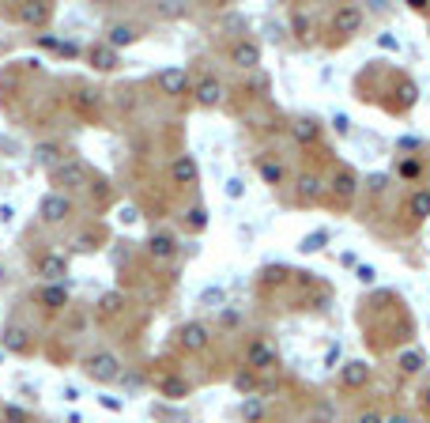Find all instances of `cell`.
I'll return each mask as SVG.
<instances>
[{
  "instance_id": "obj_27",
  "label": "cell",
  "mask_w": 430,
  "mask_h": 423,
  "mask_svg": "<svg viewBox=\"0 0 430 423\" xmlns=\"http://www.w3.org/2000/svg\"><path fill=\"white\" fill-rule=\"evenodd\" d=\"M140 38V30L132 27V23H114L106 30V46L109 49H125V46H132V42Z\"/></svg>"
},
{
  "instance_id": "obj_48",
  "label": "cell",
  "mask_w": 430,
  "mask_h": 423,
  "mask_svg": "<svg viewBox=\"0 0 430 423\" xmlns=\"http://www.w3.org/2000/svg\"><path fill=\"white\" fill-rule=\"evenodd\" d=\"M61 53H64V57H76V53H80V46H76V42H61Z\"/></svg>"
},
{
  "instance_id": "obj_16",
  "label": "cell",
  "mask_w": 430,
  "mask_h": 423,
  "mask_svg": "<svg viewBox=\"0 0 430 423\" xmlns=\"http://www.w3.org/2000/svg\"><path fill=\"white\" fill-rule=\"evenodd\" d=\"M253 167H257V174H261V181L264 186H272V189H283L287 186V167H283V159L280 155H272V151H261L257 159H253Z\"/></svg>"
},
{
  "instance_id": "obj_44",
  "label": "cell",
  "mask_w": 430,
  "mask_h": 423,
  "mask_svg": "<svg viewBox=\"0 0 430 423\" xmlns=\"http://www.w3.org/2000/svg\"><path fill=\"white\" fill-rule=\"evenodd\" d=\"M117 220H121V223H136V220H140V212L132 208V204H125V208L117 212Z\"/></svg>"
},
{
  "instance_id": "obj_1",
  "label": "cell",
  "mask_w": 430,
  "mask_h": 423,
  "mask_svg": "<svg viewBox=\"0 0 430 423\" xmlns=\"http://www.w3.org/2000/svg\"><path fill=\"white\" fill-rule=\"evenodd\" d=\"M359 329L374 355H393L400 348H412L415 340V318L407 302L396 291H374L359 302Z\"/></svg>"
},
{
  "instance_id": "obj_25",
  "label": "cell",
  "mask_w": 430,
  "mask_h": 423,
  "mask_svg": "<svg viewBox=\"0 0 430 423\" xmlns=\"http://www.w3.org/2000/svg\"><path fill=\"white\" fill-rule=\"evenodd\" d=\"M159 393L167 400H185L193 393V386H189V378H181V374H162L159 378Z\"/></svg>"
},
{
  "instance_id": "obj_40",
  "label": "cell",
  "mask_w": 430,
  "mask_h": 423,
  "mask_svg": "<svg viewBox=\"0 0 430 423\" xmlns=\"http://www.w3.org/2000/svg\"><path fill=\"white\" fill-rule=\"evenodd\" d=\"M219 325H223V329H238V325H241V314H238V310H219Z\"/></svg>"
},
{
  "instance_id": "obj_20",
  "label": "cell",
  "mask_w": 430,
  "mask_h": 423,
  "mask_svg": "<svg viewBox=\"0 0 430 423\" xmlns=\"http://www.w3.org/2000/svg\"><path fill=\"white\" fill-rule=\"evenodd\" d=\"M148 254L155 257V261H174V254H178V234L167 231V227L151 231L148 234Z\"/></svg>"
},
{
  "instance_id": "obj_15",
  "label": "cell",
  "mask_w": 430,
  "mask_h": 423,
  "mask_svg": "<svg viewBox=\"0 0 430 423\" xmlns=\"http://www.w3.org/2000/svg\"><path fill=\"white\" fill-rule=\"evenodd\" d=\"M208 344H212V329H208L204 321H185L178 329V348L181 352L201 355V352H208Z\"/></svg>"
},
{
  "instance_id": "obj_18",
  "label": "cell",
  "mask_w": 430,
  "mask_h": 423,
  "mask_svg": "<svg viewBox=\"0 0 430 423\" xmlns=\"http://www.w3.org/2000/svg\"><path fill=\"white\" fill-rule=\"evenodd\" d=\"M35 302L46 314H61L64 306H68V287L64 284H38L35 287Z\"/></svg>"
},
{
  "instance_id": "obj_33",
  "label": "cell",
  "mask_w": 430,
  "mask_h": 423,
  "mask_svg": "<svg viewBox=\"0 0 430 423\" xmlns=\"http://www.w3.org/2000/svg\"><path fill=\"white\" fill-rule=\"evenodd\" d=\"M264 416H268V400H264L261 393L246 397V405H241V419L246 423H264Z\"/></svg>"
},
{
  "instance_id": "obj_10",
  "label": "cell",
  "mask_w": 430,
  "mask_h": 423,
  "mask_svg": "<svg viewBox=\"0 0 430 423\" xmlns=\"http://www.w3.org/2000/svg\"><path fill=\"white\" fill-rule=\"evenodd\" d=\"M287 133H291V140H294L302 151H313V148H321V140H325V125L317 121V117L302 114V117H291Z\"/></svg>"
},
{
  "instance_id": "obj_39",
  "label": "cell",
  "mask_w": 430,
  "mask_h": 423,
  "mask_svg": "<svg viewBox=\"0 0 430 423\" xmlns=\"http://www.w3.org/2000/svg\"><path fill=\"white\" fill-rule=\"evenodd\" d=\"M72 246L80 249V254H91V249L102 246V238H98L95 231H83V234H76V242H72Z\"/></svg>"
},
{
  "instance_id": "obj_17",
  "label": "cell",
  "mask_w": 430,
  "mask_h": 423,
  "mask_svg": "<svg viewBox=\"0 0 430 423\" xmlns=\"http://www.w3.org/2000/svg\"><path fill=\"white\" fill-rule=\"evenodd\" d=\"M170 181L178 189H193L196 181H201V167H196V159L193 155H174V162H170Z\"/></svg>"
},
{
  "instance_id": "obj_11",
  "label": "cell",
  "mask_w": 430,
  "mask_h": 423,
  "mask_svg": "<svg viewBox=\"0 0 430 423\" xmlns=\"http://www.w3.org/2000/svg\"><path fill=\"white\" fill-rule=\"evenodd\" d=\"M189 91H193V102L201 106V110H215V106H223V99H227V88L215 72H204Z\"/></svg>"
},
{
  "instance_id": "obj_30",
  "label": "cell",
  "mask_w": 430,
  "mask_h": 423,
  "mask_svg": "<svg viewBox=\"0 0 430 423\" xmlns=\"http://www.w3.org/2000/svg\"><path fill=\"white\" fill-rule=\"evenodd\" d=\"M4 348L16 352V355L30 352V333L23 329V325H12V321H8V329H4Z\"/></svg>"
},
{
  "instance_id": "obj_47",
  "label": "cell",
  "mask_w": 430,
  "mask_h": 423,
  "mask_svg": "<svg viewBox=\"0 0 430 423\" xmlns=\"http://www.w3.org/2000/svg\"><path fill=\"white\" fill-rule=\"evenodd\" d=\"M38 46H46V49H61V42L53 38V35H42V38H38Z\"/></svg>"
},
{
  "instance_id": "obj_2",
  "label": "cell",
  "mask_w": 430,
  "mask_h": 423,
  "mask_svg": "<svg viewBox=\"0 0 430 423\" xmlns=\"http://www.w3.org/2000/svg\"><path fill=\"white\" fill-rule=\"evenodd\" d=\"M355 95L362 102L381 106V110L404 117V114H412V106L419 102V83L389 61H370L366 68L355 76Z\"/></svg>"
},
{
  "instance_id": "obj_37",
  "label": "cell",
  "mask_w": 430,
  "mask_h": 423,
  "mask_svg": "<svg viewBox=\"0 0 430 423\" xmlns=\"http://www.w3.org/2000/svg\"><path fill=\"white\" fill-rule=\"evenodd\" d=\"M306 423H336V408L328 405V400H317L313 412H310V419Z\"/></svg>"
},
{
  "instance_id": "obj_7",
  "label": "cell",
  "mask_w": 430,
  "mask_h": 423,
  "mask_svg": "<svg viewBox=\"0 0 430 423\" xmlns=\"http://www.w3.org/2000/svg\"><path fill=\"white\" fill-rule=\"evenodd\" d=\"M400 231L404 234H415L419 227H423L430 220V186H415V189H407L404 193V201H400Z\"/></svg>"
},
{
  "instance_id": "obj_43",
  "label": "cell",
  "mask_w": 430,
  "mask_h": 423,
  "mask_svg": "<svg viewBox=\"0 0 430 423\" xmlns=\"http://www.w3.org/2000/svg\"><path fill=\"white\" fill-rule=\"evenodd\" d=\"M4 419H8V423H30L27 412H23V408H12V405L4 408Z\"/></svg>"
},
{
  "instance_id": "obj_34",
  "label": "cell",
  "mask_w": 430,
  "mask_h": 423,
  "mask_svg": "<svg viewBox=\"0 0 430 423\" xmlns=\"http://www.w3.org/2000/svg\"><path fill=\"white\" fill-rule=\"evenodd\" d=\"M35 162H38V167L57 170L61 167V144H38L35 148Z\"/></svg>"
},
{
  "instance_id": "obj_49",
  "label": "cell",
  "mask_w": 430,
  "mask_h": 423,
  "mask_svg": "<svg viewBox=\"0 0 430 423\" xmlns=\"http://www.w3.org/2000/svg\"><path fill=\"white\" fill-rule=\"evenodd\" d=\"M98 400H102L109 412H121V400H117V397H98Z\"/></svg>"
},
{
  "instance_id": "obj_41",
  "label": "cell",
  "mask_w": 430,
  "mask_h": 423,
  "mask_svg": "<svg viewBox=\"0 0 430 423\" xmlns=\"http://www.w3.org/2000/svg\"><path fill=\"white\" fill-rule=\"evenodd\" d=\"M419 412H423V416L430 419V382H423V386H419Z\"/></svg>"
},
{
  "instance_id": "obj_3",
  "label": "cell",
  "mask_w": 430,
  "mask_h": 423,
  "mask_svg": "<svg viewBox=\"0 0 430 423\" xmlns=\"http://www.w3.org/2000/svg\"><path fill=\"white\" fill-rule=\"evenodd\" d=\"M359 170L355 167H347V162H333L328 167V174H325V204L333 212H351L355 208V201H359Z\"/></svg>"
},
{
  "instance_id": "obj_36",
  "label": "cell",
  "mask_w": 430,
  "mask_h": 423,
  "mask_svg": "<svg viewBox=\"0 0 430 423\" xmlns=\"http://www.w3.org/2000/svg\"><path fill=\"white\" fill-rule=\"evenodd\" d=\"M351 423H385V408H378V405H362L355 416H351Z\"/></svg>"
},
{
  "instance_id": "obj_35",
  "label": "cell",
  "mask_w": 430,
  "mask_h": 423,
  "mask_svg": "<svg viewBox=\"0 0 430 423\" xmlns=\"http://www.w3.org/2000/svg\"><path fill=\"white\" fill-rule=\"evenodd\" d=\"M257 378L261 374H253V371H246V367H241V371L234 374V389H238V393H246V397H257Z\"/></svg>"
},
{
  "instance_id": "obj_32",
  "label": "cell",
  "mask_w": 430,
  "mask_h": 423,
  "mask_svg": "<svg viewBox=\"0 0 430 423\" xmlns=\"http://www.w3.org/2000/svg\"><path fill=\"white\" fill-rule=\"evenodd\" d=\"M181 223H185V231H189V234H201L208 227V208H204V204H189L185 215H181Z\"/></svg>"
},
{
  "instance_id": "obj_6",
  "label": "cell",
  "mask_w": 430,
  "mask_h": 423,
  "mask_svg": "<svg viewBox=\"0 0 430 423\" xmlns=\"http://www.w3.org/2000/svg\"><path fill=\"white\" fill-rule=\"evenodd\" d=\"M294 204L299 208H317L325 204V170L306 162L302 170H294Z\"/></svg>"
},
{
  "instance_id": "obj_12",
  "label": "cell",
  "mask_w": 430,
  "mask_h": 423,
  "mask_svg": "<svg viewBox=\"0 0 430 423\" xmlns=\"http://www.w3.org/2000/svg\"><path fill=\"white\" fill-rule=\"evenodd\" d=\"M227 61L234 64V68H241V72H257L261 68V42L257 38H234L227 46Z\"/></svg>"
},
{
  "instance_id": "obj_45",
  "label": "cell",
  "mask_w": 430,
  "mask_h": 423,
  "mask_svg": "<svg viewBox=\"0 0 430 423\" xmlns=\"http://www.w3.org/2000/svg\"><path fill=\"white\" fill-rule=\"evenodd\" d=\"M241 193H246V186H241L238 178H230V181H227V197H241Z\"/></svg>"
},
{
  "instance_id": "obj_14",
  "label": "cell",
  "mask_w": 430,
  "mask_h": 423,
  "mask_svg": "<svg viewBox=\"0 0 430 423\" xmlns=\"http://www.w3.org/2000/svg\"><path fill=\"white\" fill-rule=\"evenodd\" d=\"M83 371L95 378V382H117L121 378V359L114 352H91L83 359Z\"/></svg>"
},
{
  "instance_id": "obj_5",
  "label": "cell",
  "mask_w": 430,
  "mask_h": 423,
  "mask_svg": "<svg viewBox=\"0 0 430 423\" xmlns=\"http://www.w3.org/2000/svg\"><path fill=\"white\" fill-rule=\"evenodd\" d=\"M241 367H246V371H253V374L275 371V367H280V348H275L272 336H264V333L249 336V340H246V352H241Z\"/></svg>"
},
{
  "instance_id": "obj_19",
  "label": "cell",
  "mask_w": 430,
  "mask_h": 423,
  "mask_svg": "<svg viewBox=\"0 0 430 423\" xmlns=\"http://www.w3.org/2000/svg\"><path fill=\"white\" fill-rule=\"evenodd\" d=\"M291 35L302 42V46H310V42L321 35V23H317L313 12H306V8H291Z\"/></svg>"
},
{
  "instance_id": "obj_26",
  "label": "cell",
  "mask_w": 430,
  "mask_h": 423,
  "mask_svg": "<svg viewBox=\"0 0 430 423\" xmlns=\"http://www.w3.org/2000/svg\"><path fill=\"white\" fill-rule=\"evenodd\" d=\"M87 61H91L98 72H114V68H121L117 49H109L106 42H98V46H91V49H87Z\"/></svg>"
},
{
  "instance_id": "obj_29",
  "label": "cell",
  "mask_w": 430,
  "mask_h": 423,
  "mask_svg": "<svg viewBox=\"0 0 430 423\" xmlns=\"http://www.w3.org/2000/svg\"><path fill=\"white\" fill-rule=\"evenodd\" d=\"M49 16H53L49 4H19V12H16V19H19V23H27V27L49 23Z\"/></svg>"
},
{
  "instance_id": "obj_13",
  "label": "cell",
  "mask_w": 430,
  "mask_h": 423,
  "mask_svg": "<svg viewBox=\"0 0 430 423\" xmlns=\"http://www.w3.org/2000/svg\"><path fill=\"white\" fill-rule=\"evenodd\" d=\"M38 215H42V223L61 227L76 215V204H72V197H64V193H46V197L38 201Z\"/></svg>"
},
{
  "instance_id": "obj_46",
  "label": "cell",
  "mask_w": 430,
  "mask_h": 423,
  "mask_svg": "<svg viewBox=\"0 0 430 423\" xmlns=\"http://www.w3.org/2000/svg\"><path fill=\"white\" fill-rule=\"evenodd\" d=\"M355 273H359L362 284H374V268H370V265H355Z\"/></svg>"
},
{
  "instance_id": "obj_8",
  "label": "cell",
  "mask_w": 430,
  "mask_h": 423,
  "mask_svg": "<svg viewBox=\"0 0 430 423\" xmlns=\"http://www.w3.org/2000/svg\"><path fill=\"white\" fill-rule=\"evenodd\" d=\"M370 382H374V367H370L366 359H347L344 367H340V374H336V389H340L344 397L366 393Z\"/></svg>"
},
{
  "instance_id": "obj_28",
  "label": "cell",
  "mask_w": 430,
  "mask_h": 423,
  "mask_svg": "<svg viewBox=\"0 0 430 423\" xmlns=\"http://www.w3.org/2000/svg\"><path fill=\"white\" fill-rule=\"evenodd\" d=\"M125 306H129V299H125V291H117V287L98 295V318H117Z\"/></svg>"
},
{
  "instance_id": "obj_22",
  "label": "cell",
  "mask_w": 430,
  "mask_h": 423,
  "mask_svg": "<svg viewBox=\"0 0 430 423\" xmlns=\"http://www.w3.org/2000/svg\"><path fill=\"white\" fill-rule=\"evenodd\" d=\"M38 276H42V284H64L68 261H64L61 254H42L38 257Z\"/></svg>"
},
{
  "instance_id": "obj_4",
  "label": "cell",
  "mask_w": 430,
  "mask_h": 423,
  "mask_svg": "<svg viewBox=\"0 0 430 423\" xmlns=\"http://www.w3.org/2000/svg\"><path fill=\"white\" fill-rule=\"evenodd\" d=\"M366 27V12L359 4H333L321 19V30L328 35V46H344Z\"/></svg>"
},
{
  "instance_id": "obj_24",
  "label": "cell",
  "mask_w": 430,
  "mask_h": 423,
  "mask_svg": "<svg viewBox=\"0 0 430 423\" xmlns=\"http://www.w3.org/2000/svg\"><path fill=\"white\" fill-rule=\"evenodd\" d=\"M396 371H400V378H415L426 371V352L423 348H404L400 355H396Z\"/></svg>"
},
{
  "instance_id": "obj_23",
  "label": "cell",
  "mask_w": 430,
  "mask_h": 423,
  "mask_svg": "<svg viewBox=\"0 0 430 423\" xmlns=\"http://www.w3.org/2000/svg\"><path fill=\"white\" fill-rule=\"evenodd\" d=\"M53 186H83L87 181V162L83 159H72V162H61L57 170H49Z\"/></svg>"
},
{
  "instance_id": "obj_42",
  "label": "cell",
  "mask_w": 430,
  "mask_h": 423,
  "mask_svg": "<svg viewBox=\"0 0 430 423\" xmlns=\"http://www.w3.org/2000/svg\"><path fill=\"white\" fill-rule=\"evenodd\" d=\"M385 423H415V416L404 408H393V412H385Z\"/></svg>"
},
{
  "instance_id": "obj_9",
  "label": "cell",
  "mask_w": 430,
  "mask_h": 423,
  "mask_svg": "<svg viewBox=\"0 0 430 423\" xmlns=\"http://www.w3.org/2000/svg\"><path fill=\"white\" fill-rule=\"evenodd\" d=\"M393 178L400 181V186H407V189L426 186V178H430V159H426V155H419V151H412V155H396V162H393Z\"/></svg>"
},
{
  "instance_id": "obj_31",
  "label": "cell",
  "mask_w": 430,
  "mask_h": 423,
  "mask_svg": "<svg viewBox=\"0 0 430 423\" xmlns=\"http://www.w3.org/2000/svg\"><path fill=\"white\" fill-rule=\"evenodd\" d=\"M98 106H102V95H98L95 88H76V91H72V110H80V114H95Z\"/></svg>"
},
{
  "instance_id": "obj_21",
  "label": "cell",
  "mask_w": 430,
  "mask_h": 423,
  "mask_svg": "<svg viewBox=\"0 0 430 423\" xmlns=\"http://www.w3.org/2000/svg\"><path fill=\"white\" fill-rule=\"evenodd\" d=\"M155 83H159L162 95H170V99H181V95H189V72H185V68H162V72L155 76Z\"/></svg>"
},
{
  "instance_id": "obj_38",
  "label": "cell",
  "mask_w": 430,
  "mask_h": 423,
  "mask_svg": "<svg viewBox=\"0 0 430 423\" xmlns=\"http://www.w3.org/2000/svg\"><path fill=\"white\" fill-rule=\"evenodd\" d=\"M325 242H328V231H325V227H321V231H313V234H306L299 249H302V254H317V249H321Z\"/></svg>"
}]
</instances>
